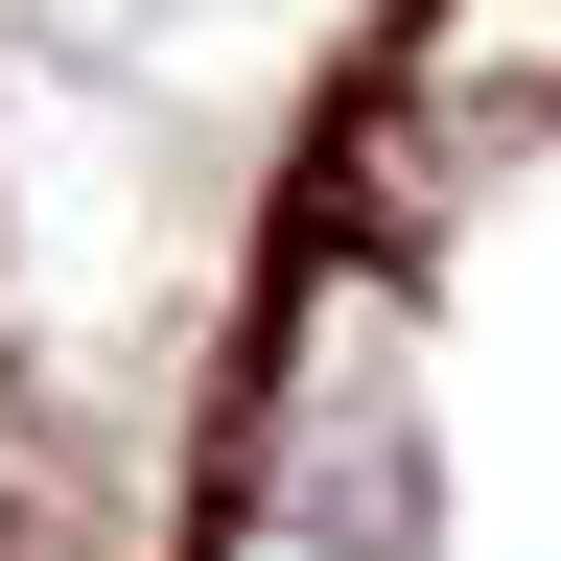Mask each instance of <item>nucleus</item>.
I'll use <instances>...</instances> for the list:
<instances>
[]
</instances>
